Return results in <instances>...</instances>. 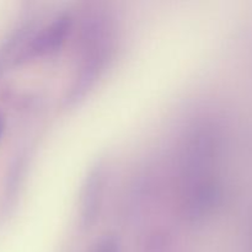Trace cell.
<instances>
[{
  "label": "cell",
  "instance_id": "6da1fadb",
  "mask_svg": "<svg viewBox=\"0 0 252 252\" xmlns=\"http://www.w3.org/2000/svg\"><path fill=\"white\" fill-rule=\"evenodd\" d=\"M69 19L63 17L52 24L47 30H44L30 46V52L32 54H44L49 51H53L57 46L63 42V38L66 34V30L69 29Z\"/></svg>",
  "mask_w": 252,
  "mask_h": 252
},
{
  "label": "cell",
  "instance_id": "7a4b0ae2",
  "mask_svg": "<svg viewBox=\"0 0 252 252\" xmlns=\"http://www.w3.org/2000/svg\"><path fill=\"white\" fill-rule=\"evenodd\" d=\"M96 252H117V250H116V245L111 243H106L98 250H96Z\"/></svg>",
  "mask_w": 252,
  "mask_h": 252
},
{
  "label": "cell",
  "instance_id": "3957f363",
  "mask_svg": "<svg viewBox=\"0 0 252 252\" xmlns=\"http://www.w3.org/2000/svg\"><path fill=\"white\" fill-rule=\"evenodd\" d=\"M4 128H5V121H4V117H2V115L0 113V138H1L2 132H4Z\"/></svg>",
  "mask_w": 252,
  "mask_h": 252
}]
</instances>
